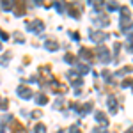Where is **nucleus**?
<instances>
[{
  "label": "nucleus",
  "instance_id": "1",
  "mask_svg": "<svg viewBox=\"0 0 133 133\" xmlns=\"http://www.w3.org/2000/svg\"><path fill=\"white\" fill-rule=\"evenodd\" d=\"M27 27H29L34 34H39L41 30H44V23H43L41 20H32V21H29V23H27Z\"/></svg>",
  "mask_w": 133,
  "mask_h": 133
},
{
  "label": "nucleus",
  "instance_id": "2",
  "mask_svg": "<svg viewBox=\"0 0 133 133\" xmlns=\"http://www.w3.org/2000/svg\"><path fill=\"white\" fill-rule=\"evenodd\" d=\"M16 94L20 96V98H23V99H30L32 96V91L30 87H25V85H18V89H16Z\"/></svg>",
  "mask_w": 133,
  "mask_h": 133
},
{
  "label": "nucleus",
  "instance_id": "3",
  "mask_svg": "<svg viewBox=\"0 0 133 133\" xmlns=\"http://www.w3.org/2000/svg\"><path fill=\"white\" fill-rule=\"evenodd\" d=\"M98 55H99V61L101 62H105V64L110 62V53H108V50L105 46H98Z\"/></svg>",
  "mask_w": 133,
  "mask_h": 133
},
{
  "label": "nucleus",
  "instance_id": "4",
  "mask_svg": "<svg viewBox=\"0 0 133 133\" xmlns=\"http://www.w3.org/2000/svg\"><path fill=\"white\" fill-rule=\"evenodd\" d=\"M89 36H91V39H92L94 43H101V41H105V39L108 37L107 34H103V32H98V30H91V34H89Z\"/></svg>",
  "mask_w": 133,
  "mask_h": 133
},
{
  "label": "nucleus",
  "instance_id": "5",
  "mask_svg": "<svg viewBox=\"0 0 133 133\" xmlns=\"http://www.w3.org/2000/svg\"><path fill=\"white\" fill-rule=\"evenodd\" d=\"M14 12H16V16H23L25 14V2H16Z\"/></svg>",
  "mask_w": 133,
  "mask_h": 133
},
{
  "label": "nucleus",
  "instance_id": "6",
  "mask_svg": "<svg viewBox=\"0 0 133 133\" xmlns=\"http://www.w3.org/2000/svg\"><path fill=\"white\" fill-rule=\"evenodd\" d=\"M108 108H110V112H112V114H115V112H117V108H119L117 99H115L114 96H110V98H108Z\"/></svg>",
  "mask_w": 133,
  "mask_h": 133
},
{
  "label": "nucleus",
  "instance_id": "7",
  "mask_svg": "<svg viewBox=\"0 0 133 133\" xmlns=\"http://www.w3.org/2000/svg\"><path fill=\"white\" fill-rule=\"evenodd\" d=\"M80 9H82V5H78V4L69 5V11H71V14L75 16V18H80Z\"/></svg>",
  "mask_w": 133,
  "mask_h": 133
},
{
  "label": "nucleus",
  "instance_id": "8",
  "mask_svg": "<svg viewBox=\"0 0 133 133\" xmlns=\"http://www.w3.org/2000/svg\"><path fill=\"white\" fill-rule=\"evenodd\" d=\"M94 117H96V121H98V123H101L103 126H108V119L105 117V114H101V112H96V115H94Z\"/></svg>",
  "mask_w": 133,
  "mask_h": 133
},
{
  "label": "nucleus",
  "instance_id": "9",
  "mask_svg": "<svg viewBox=\"0 0 133 133\" xmlns=\"http://www.w3.org/2000/svg\"><path fill=\"white\" fill-rule=\"evenodd\" d=\"M16 4L14 2H11V0H5V2H0V7H2V11H11L12 7H14Z\"/></svg>",
  "mask_w": 133,
  "mask_h": 133
},
{
  "label": "nucleus",
  "instance_id": "10",
  "mask_svg": "<svg viewBox=\"0 0 133 133\" xmlns=\"http://www.w3.org/2000/svg\"><path fill=\"white\" fill-rule=\"evenodd\" d=\"M11 133H27V130H25L20 123H12V130H11Z\"/></svg>",
  "mask_w": 133,
  "mask_h": 133
},
{
  "label": "nucleus",
  "instance_id": "11",
  "mask_svg": "<svg viewBox=\"0 0 133 133\" xmlns=\"http://www.w3.org/2000/svg\"><path fill=\"white\" fill-rule=\"evenodd\" d=\"M46 101H48V98H46L43 92H37V94H36V103H37V105H46Z\"/></svg>",
  "mask_w": 133,
  "mask_h": 133
},
{
  "label": "nucleus",
  "instance_id": "12",
  "mask_svg": "<svg viewBox=\"0 0 133 133\" xmlns=\"http://www.w3.org/2000/svg\"><path fill=\"white\" fill-rule=\"evenodd\" d=\"M44 46H46V48H48L50 51H55L57 48H59V44H57V43L53 41V39H48V41L44 43Z\"/></svg>",
  "mask_w": 133,
  "mask_h": 133
},
{
  "label": "nucleus",
  "instance_id": "13",
  "mask_svg": "<svg viewBox=\"0 0 133 133\" xmlns=\"http://www.w3.org/2000/svg\"><path fill=\"white\" fill-rule=\"evenodd\" d=\"M76 69L80 71V75H85V73H89V64L80 62V64H76Z\"/></svg>",
  "mask_w": 133,
  "mask_h": 133
},
{
  "label": "nucleus",
  "instance_id": "14",
  "mask_svg": "<svg viewBox=\"0 0 133 133\" xmlns=\"http://www.w3.org/2000/svg\"><path fill=\"white\" fill-rule=\"evenodd\" d=\"M80 57H82L83 61H89V59L92 57V53H91L89 50H85V48H82V50H80Z\"/></svg>",
  "mask_w": 133,
  "mask_h": 133
},
{
  "label": "nucleus",
  "instance_id": "15",
  "mask_svg": "<svg viewBox=\"0 0 133 133\" xmlns=\"http://www.w3.org/2000/svg\"><path fill=\"white\" fill-rule=\"evenodd\" d=\"M9 57H11V51H7L4 57H0V66H7L9 64Z\"/></svg>",
  "mask_w": 133,
  "mask_h": 133
},
{
  "label": "nucleus",
  "instance_id": "16",
  "mask_svg": "<svg viewBox=\"0 0 133 133\" xmlns=\"http://www.w3.org/2000/svg\"><path fill=\"white\" fill-rule=\"evenodd\" d=\"M133 69L130 68V66H126V68H123V69H119V71L115 73V75H119V76H124V75H128V73H131Z\"/></svg>",
  "mask_w": 133,
  "mask_h": 133
},
{
  "label": "nucleus",
  "instance_id": "17",
  "mask_svg": "<svg viewBox=\"0 0 133 133\" xmlns=\"http://www.w3.org/2000/svg\"><path fill=\"white\" fill-rule=\"evenodd\" d=\"M94 21L98 23V25H103V27H107L110 21H108V18H94Z\"/></svg>",
  "mask_w": 133,
  "mask_h": 133
},
{
  "label": "nucleus",
  "instance_id": "18",
  "mask_svg": "<svg viewBox=\"0 0 133 133\" xmlns=\"http://www.w3.org/2000/svg\"><path fill=\"white\" fill-rule=\"evenodd\" d=\"M64 61L68 62V64H76V61H75V57H73L71 53H66V57H64Z\"/></svg>",
  "mask_w": 133,
  "mask_h": 133
},
{
  "label": "nucleus",
  "instance_id": "19",
  "mask_svg": "<svg viewBox=\"0 0 133 133\" xmlns=\"http://www.w3.org/2000/svg\"><path fill=\"white\" fill-rule=\"evenodd\" d=\"M34 133H46V128H44V124H37V126L34 128Z\"/></svg>",
  "mask_w": 133,
  "mask_h": 133
},
{
  "label": "nucleus",
  "instance_id": "20",
  "mask_svg": "<svg viewBox=\"0 0 133 133\" xmlns=\"http://www.w3.org/2000/svg\"><path fill=\"white\" fill-rule=\"evenodd\" d=\"M107 7H108V11H117V9H121V7H119L117 4H114V2H108V4H107Z\"/></svg>",
  "mask_w": 133,
  "mask_h": 133
},
{
  "label": "nucleus",
  "instance_id": "21",
  "mask_svg": "<svg viewBox=\"0 0 133 133\" xmlns=\"http://www.w3.org/2000/svg\"><path fill=\"white\" fill-rule=\"evenodd\" d=\"M7 107H9V103L5 101V99H2V98H0V108H2V110H7Z\"/></svg>",
  "mask_w": 133,
  "mask_h": 133
},
{
  "label": "nucleus",
  "instance_id": "22",
  "mask_svg": "<svg viewBox=\"0 0 133 133\" xmlns=\"http://www.w3.org/2000/svg\"><path fill=\"white\" fill-rule=\"evenodd\" d=\"M55 9L59 11V12H64V5H62L61 2H55Z\"/></svg>",
  "mask_w": 133,
  "mask_h": 133
},
{
  "label": "nucleus",
  "instance_id": "23",
  "mask_svg": "<svg viewBox=\"0 0 133 133\" xmlns=\"http://www.w3.org/2000/svg\"><path fill=\"white\" fill-rule=\"evenodd\" d=\"M128 50L133 51V34H131V37H130V41H128Z\"/></svg>",
  "mask_w": 133,
  "mask_h": 133
},
{
  "label": "nucleus",
  "instance_id": "24",
  "mask_svg": "<svg viewBox=\"0 0 133 133\" xmlns=\"http://www.w3.org/2000/svg\"><path fill=\"white\" fill-rule=\"evenodd\" d=\"M0 39H4V41H7V39H9V36H7L5 32H2V30H0Z\"/></svg>",
  "mask_w": 133,
  "mask_h": 133
},
{
  "label": "nucleus",
  "instance_id": "25",
  "mask_svg": "<svg viewBox=\"0 0 133 133\" xmlns=\"http://www.w3.org/2000/svg\"><path fill=\"white\" fill-rule=\"evenodd\" d=\"M69 36H71V37L75 39V41H78V39H80V36H78L76 32H69Z\"/></svg>",
  "mask_w": 133,
  "mask_h": 133
},
{
  "label": "nucleus",
  "instance_id": "26",
  "mask_svg": "<svg viewBox=\"0 0 133 133\" xmlns=\"http://www.w3.org/2000/svg\"><path fill=\"white\" fill-rule=\"evenodd\" d=\"M130 85H133L131 80H124V82H123V87H124V89H126V87H130Z\"/></svg>",
  "mask_w": 133,
  "mask_h": 133
},
{
  "label": "nucleus",
  "instance_id": "27",
  "mask_svg": "<svg viewBox=\"0 0 133 133\" xmlns=\"http://www.w3.org/2000/svg\"><path fill=\"white\" fill-rule=\"evenodd\" d=\"M32 117H36V119L41 117V112H39V110H34V112H32Z\"/></svg>",
  "mask_w": 133,
  "mask_h": 133
},
{
  "label": "nucleus",
  "instance_id": "28",
  "mask_svg": "<svg viewBox=\"0 0 133 133\" xmlns=\"http://www.w3.org/2000/svg\"><path fill=\"white\" fill-rule=\"evenodd\" d=\"M53 107H55V108H62V99H57V103H55Z\"/></svg>",
  "mask_w": 133,
  "mask_h": 133
},
{
  "label": "nucleus",
  "instance_id": "29",
  "mask_svg": "<svg viewBox=\"0 0 133 133\" xmlns=\"http://www.w3.org/2000/svg\"><path fill=\"white\" fill-rule=\"evenodd\" d=\"M16 39H18V43H23V36L21 34H16Z\"/></svg>",
  "mask_w": 133,
  "mask_h": 133
},
{
  "label": "nucleus",
  "instance_id": "30",
  "mask_svg": "<svg viewBox=\"0 0 133 133\" xmlns=\"http://www.w3.org/2000/svg\"><path fill=\"white\" fill-rule=\"evenodd\" d=\"M69 133H80V130H78V128L75 126V128H71V130H69Z\"/></svg>",
  "mask_w": 133,
  "mask_h": 133
},
{
  "label": "nucleus",
  "instance_id": "31",
  "mask_svg": "<svg viewBox=\"0 0 133 133\" xmlns=\"http://www.w3.org/2000/svg\"><path fill=\"white\" fill-rule=\"evenodd\" d=\"M0 133H5V131H4V128H2V126H0Z\"/></svg>",
  "mask_w": 133,
  "mask_h": 133
},
{
  "label": "nucleus",
  "instance_id": "32",
  "mask_svg": "<svg viewBox=\"0 0 133 133\" xmlns=\"http://www.w3.org/2000/svg\"><path fill=\"white\" fill-rule=\"evenodd\" d=\"M126 133H133V130H128V131H126Z\"/></svg>",
  "mask_w": 133,
  "mask_h": 133
},
{
  "label": "nucleus",
  "instance_id": "33",
  "mask_svg": "<svg viewBox=\"0 0 133 133\" xmlns=\"http://www.w3.org/2000/svg\"><path fill=\"white\" fill-rule=\"evenodd\" d=\"M0 48H2V44H0Z\"/></svg>",
  "mask_w": 133,
  "mask_h": 133
}]
</instances>
